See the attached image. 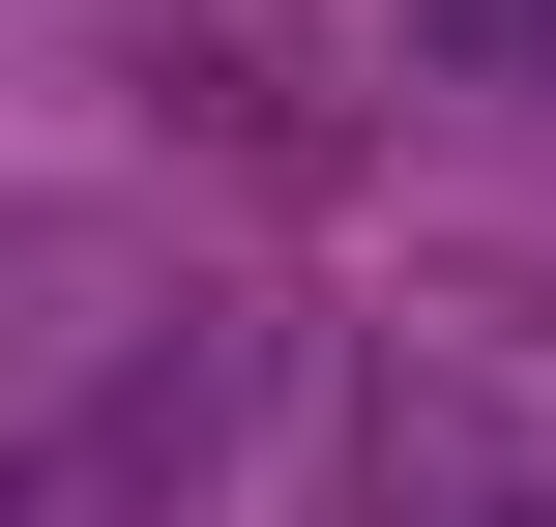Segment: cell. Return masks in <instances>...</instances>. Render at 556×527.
<instances>
[{"label":"cell","instance_id":"cell-1","mask_svg":"<svg viewBox=\"0 0 556 527\" xmlns=\"http://www.w3.org/2000/svg\"><path fill=\"white\" fill-rule=\"evenodd\" d=\"M235 440H264L235 264H176L147 205H0V527H205Z\"/></svg>","mask_w":556,"mask_h":527},{"label":"cell","instance_id":"cell-2","mask_svg":"<svg viewBox=\"0 0 556 527\" xmlns=\"http://www.w3.org/2000/svg\"><path fill=\"white\" fill-rule=\"evenodd\" d=\"M352 527H556V323L528 293H410L352 352Z\"/></svg>","mask_w":556,"mask_h":527},{"label":"cell","instance_id":"cell-3","mask_svg":"<svg viewBox=\"0 0 556 527\" xmlns=\"http://www.w3.org/2000/svg\"><path fill=\"white\" fill-rule=\"evenodd\" d=\"M410 59H469V88H556V0H410Z\"/></svg>","mask_w":556,"mask_h":527}]
</instances>
